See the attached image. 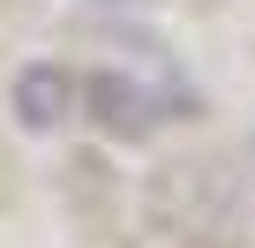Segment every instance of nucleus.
Returning <instances> with one entry per match:
<instances>
[{"mask_svg":"<svg viewBox=\"0 0 255 248\" xmlns=\"http://www.w3.org/2000/svg\"><path fill=\"white\" fill-rule=\"evenodd\" d=\"M83 105L105 136H150L158 120H165V98H150L143 75H128V68H98L83 83Z\"/></svg>","mask_w":255,"mask_h":248,"instance_id":"nucleus-1","label":"nucleus"},{"mask_svg":"<svg viewBox=\"0 0 255 248\" xmlns=\"http://www.w3.org/2000/svg\"><path fill=\"white\" fill-rule=\"evenodd\" d=\"M8 105H15V120L23 128H60L68 120V105H75V83H68V68H53V60H30L23 75H15V90H8Z\"/></svg>","mask_w":255,"mask_h":248,"instance_id":"nucleus-2","label":"nucleus"}]
</instances>
